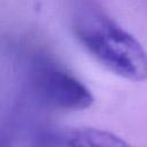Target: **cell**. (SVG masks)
Returning a JSON list of instances; mask_svg holds the SVG:
<instances>
[{
    "label": "cell",
    "instance_id": "cell-1",
    "mask_svg": "<svg viewBox=\"0 0 147 147\" xmlns=\"http://www.w3.org/2000/svg\"><path fill=\"white\" fill-rule=\"evenodd\" d=\"M72 31L80 45L109 71L132 82L147 79V52L98 5L83 2L75 10Z\"/></svg>",
    "mask_w": 147,
    "mask_h": 147
},
{
    "label": "cell",
    "instance_id": "cell-2",
    "mask_svg": "<svg viewBox=\"0 0 147 147\" xmlns=\"http://www.w3.org/2000/svg\"><path fill=\"white\" fill-rule=\"evenodd\" d=\"M28 82L34 100L49 109L85 110L94 101L91 91L74 74L51 59L34 60Z\"/></svg>",
    "mask_w": 147,
    "mask_h": 147
},
{
    "label": "cell",
    "instance_id": "cell-3",
    "mask_svg": "<svg viewBox=\"0 0 147 147\" xmlns=\"http://www.w3.org/2000/svg\"><path fill=\"white\" fill-rule=\"evenodd\" d=\"M56 147H136L113 132L96 127H74L60 132Z\"/></svg>",
    "mask_w": 147,
    "mask_h": 147
}]
</instances>
